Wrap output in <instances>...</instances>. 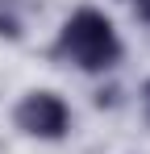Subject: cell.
<instances>
[{
	"mask_svg": "<svg viewBox=\"0 0 150 154\" xmlns=\"http://www.w3.org/2000/svg\"><path fill=\"white\" fill-rule=\"evenodd\" d=\"M46 58L58 63V67H71L79 75H108V71L121 67L125 42H121V33H117L113 17H108L104 8L79 4L71 17L58 25Z\"/></svg>",
	"mask_w": 150,
	"mask_h": 154,
	"instance_id": "cell-1",
	"label": "cell"
},
{
	"mask_svg": "<svg viewBox=\"0 0 150 154\" xmlns=\"http://www.w3.org/2000/svg\"><path fill=\"white\" fill-rule=\"evenodd\" d=\"M71 125L75 112L54 88H29L13 104V129L29 142H67Z\"/></svg>",
	"mask_w": 150,
	"mask_h": 154,
	"instance_id": "cell-2",
	"label": "cell"
},
{
	"mask_svg": "<svg viewBox=\"0 0 150 154\" xmlns=\"http://www.w3.org/2000/svg\"><path fill=\"white\" fill-rule=\"evenodd\" d=\"M21 17H17V13H13V8H0V38H13V42H17V38H21Z\"/></svg>",
	"mask_w": 150,
	"mask_h": 154,
	"instance_id": "cell-3",
	"label": "cell"
},
{
	"mask_svg": "<svg viewBox=\"0 0 150 154\" xmlns=\"http://www.w3.org/2000/svg\"><path fill=\"white\" fill-rule=\"evenodd\" d=\"M138 108H142V121H146V129H150V75L142 79V88H138Z\"/></svg>",
	"mask_w": 150,
	"mask_h": 154,
	"instance_id": "cell-4",
	"label": "cell"
},
{
	"mask_svg": "<svg viewBox=\"0 0 150 154\" xmlns=\"http://www.w3.org/2000/svg\"><path fill=\"white\" fill-rule=\"evenodd\" d=\"M129 4H133V17L150 29V0H129Z\"/></svg>",
	"mask_w": 150,
	"mask_h": 154,
	"instance_id": "cell-5",
	"label": "cell"
}]
</instances>
